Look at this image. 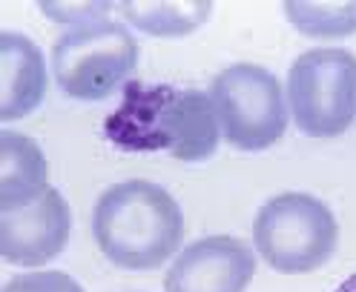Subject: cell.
Masks as SVG:
<instances>
[{"instance_id":"9","label":"cell","mask_w":356,"mask_h":292,"mask_svg":"<svg viewBox=\"0 0 356 292\" xmlns=\"http://www.w3.org/2000/svg\"><path fill=\"white\" fill-rule=\"evenodd\" d=\"M47 95V60L26 35L0 32V121L32 115Z\"/></svg>"},{"instance_id":"1","label":"cell","mask_w":356,"mask_h":292,"mask_svg":"<svg viewBox=\"0 0 356 292\" xmlns=\"http://www.w3.org/2000/svg\"><path fill=\"white\" fill-rule=\"evenodd\" d=\"M104 132L129 152H167L175 161L202 164L218 149L221 123L213 98L198 89L129 83Z\"/></svg>"},{"instance_id":"7","label":"cell","mask_w":356,"mask_h":292,"mask_svg":"<svg viewBox=\"0 0 356 292\" xmlns=\"http://www.w3.org/2000/svg\"><path fill=\"white\" fill-rule=\"evenodd\" d=\"M72 212L58 189L15 209H0V258L15 266H43L63 252Z\"/></svg>"},{"instance_id":"14","label":"cell","mask_w":356,"mask_h":292,"mask_svg":"<svg viewBox=\"0 0 356 292\" xmlns=\"http://www.w3.org/2000/svg\"><path fill=\"white\" fill-rule=\"evenodd\" d=\"M40 9L47 12V15H52L55 20H60V24H78V20H86V17H101V15H106L109 9V3H40Z\"/></svg>"},{"instance_id":"2","label":"cell","mask_w":356,"mask_h":292,"mask_svg":"<svg viewBox=\"0 0 356 292\" xmlns=\"http://www.w3.org/2000/svg\"><path fill=\"white\" fill-rule=\"evenodd\" d=\"M95 243L121 269H159L181 243L184 215L159 184L124 181L109 187L92 215Z\"/></svg>"},{"instance_id":"3","label":"cell","mask_w":356,"mask_h":292,"mask_svg":"<svg viewBox=\"0 0 356 292\" xmlns=\"http://www.w3.org/2000/svg\"><path fill=\"white\" fill-rule=\"evenodd\" d=\"M339 223L330 207L305 192H284L259 209L253 243L276 273L299 275L319 269L337 250Z\"/></svg>"},{"instance_id":"11","label":"cell","mask_w":356,"mask_h":292,"mask_svg":"<svg viewBox=\"0 0 356 292\" xmlns=\"http://www.w3.org/2000/svg\"><path fill=\"white\" fill-rule=\"evenodd\" d=\"M124 17L136 29L155 37H181L207 24L213 3H121Z\"/></svg>"},{"instance_id":"10","label":"cell","mask_w":356,"mask_h":292,"mask_svg":"<svg viewBox=\"0 0 356 292\" xmlns=\"http://www.w3.org/2000/svg\"><path fill=\"white\" fill-rule=\"evenodd\" d=\"M49 189L43 149L20 132H0V209L24 207Z\"/></svg>"},{"instance_id":"12","label":"cell","mask_w":356,"mask_h":292,"mask_svg":"<svg viewBox=\"0 0 356 292\" xmlns=\"http://www.w3.org/2000/svg\"><path fill=\"white\" fill-rule=\"evenodd\" d=\"M284 15L310 37H345L356 32V3H284Z\"/></svg>"},{"instance_id":"4","label":"cell","mask_w":356,"mask_h":292,"mask_svg":"<svg viewBox=\"0 0 356 292\" xmlns=\"http://www.w3.org/2000/svg\"><path fill=\"white\" fill-rule=\"evenodd\" d=\"M138 43L113 20H89L66 32L52 46V72L72 101H104L132 75Z\"/></svg>"},{"instance_id":"5","label":"cell","mask_w":356,"mask_h":292,"mask_svg":"<svg viewBox=\"0 0 356 292\" xmlns=\"http://www.w3.org/2000/svg\"><path fill=\"white\" fill-rule=\"evenodd\" d=\"M293 121L307 138H337L356 115V55L348 49H310L287 75Z\"/></svg>"},{"instance_id":"6","label":"cell","mask_w":356,"mask_h":292,"mask_svg":"<svg viewBox=\"0 0 356 292\" xmlns=\"http://www.w3.org/2000/svg\"><path fill=\"white\" fill-rule=\"evenodd\" d=\"M213 106L221 135L241 152H261L282 141L287 106L273 72L253 63H233L213 80Z\"/></svg>"},{"instance_id":"8","label":"cell","mask_w":356,"mask_h":292,"mask_svg":"<svg viewBox=\"0 0 356 292\" xmlns=\"http://www.w3.org/2000/svg\"><path fill=\"white\" fill-rule=\"evenodd\" d=\"M256 275V255L241 238L207 235L178 255L167 273V292H244Z\"/></svg>"},{"instance_id":"13","label":"cell","mask_w":356,"mask_h":292,"mask_svg":"<svg viewBox=\"0 0 356 292\" xmlns=\"http://www.w3.org/2000/svg\"><path fill=\"white\" fill-rule=\"evenodd\" d=\"M3 292H83V286L66 273L55 269H35V273L15 275Z\"/></svg>"},{"instance_id":"15","label":"cell","mask_w":356,"mask_h":292,"mask_svg":"<svg viewBox=\"0 0 356 292\" xmlns=\"http://www.w3.org/2000/svg\"><path fill=\"white\" fill-rule=\"evenodd\" d=\"M337 292H356V273H353V275H348V278L337 286Z\"/></svg>"}]
</instances>
